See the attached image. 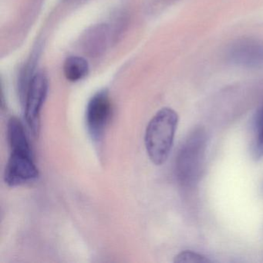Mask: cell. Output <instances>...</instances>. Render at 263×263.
Wrapping results in <instances>:
<instances>
[{"instance_id":"1","label":"cell","mask_w":263,"mask_h":263,"mask_svg":"<svg viewBox=\"0 0 263 263\" xmlns=\"http://www.w3.org/2000/svg\"><path fill=\"white\" fill-rule=\"evenodd\" d=\"M178 124V114L170 107L161 108L149 121L144 144L153 164L161 165L167 161L173 147Z\"/></svg>"},{"instance_id":"2","label":"cell","mask_w":263,"mask_h":263,"mask_svg":"<svg viewBox=\"0 0 263 263\" xmlns=\"http://www.w3.org/2000/svg\"><path fill=\"white\" fill-rule=\"evenodd\" d=\"M207 136L203 129L193 130L178 152L175 172L178 182L184 187H193L202 175L205 161Z\"/></svg>"},{"instance_id":"3","label":"cell","mask_w":263,"mask_h":263,"mask_svg":"<svg viewBox=\"0 0 263 263\" xmlns=\"http://www.w3.org/2000/svg\"><path fill=\"white\" fill-rule=\"evenodd\" d=\"M47 78L44 73H36L30 80L23 100L26 123L32 135L36 138L39 136L41 130V112L47 98Z\"/></svg>"},{"instance_id":"4","label":"cell","mask_w":263,"mask_h":263,"mask_svg":"<svg viewBox=\"0 0 263 263\" xmlns=\"http://www.w3.org/2000/svg\"><path fill=\"white\" fill-rule=\"evenodd\" d=\"M39 175L32 149L10 150V158L4 171V181L7 185H24L36 181Z\"/></svg>"},{"instance_id":"5","label":"cell","mask_w":263,"mask_h":263,"mask_svg":"<svg viewBox=\"0 0 263 263\" xmlns=\"http://www.w3.org/2000/svg\"><path fill=\"white\" fill-rule=\"evenodd\" d=\"M111 112V103L106 90L98 92L89 101L86 110V126L93 141L102 139L110 122Z\"/></svg>"},{"instance_id":"6","label":"cell","mask_w":263,"mask_h":263,"mask_svg":"<svg viewBox=\"0 0 263 263\" xmlns=\"http://www.w3.org/2000/svg\"><path fill=\"white\" fill-rule=\"evenodd\" d=\"M232 64L247 68H263V44L252 38H241L232 43L228 50Z\"/></svg>"},{"instance_id":"7","label":"cell","mask_w":263,"mask_h":263,"mask_svg":"<svg viewBox=\"0 0 263 263\" xmlns=\"http://www.w3.org/2000/svg\"><path fill=\"white\" fill-rule=\"evenodd\" d=\"M108 39V27L106 25L95 26L83 37V49L90 56H98L107 48Z\"/></svg>"},{"instance_id":"8","label":"cell","mask_w":263,"mask_h":263,"mask_svg":"<svg viewBox=\"0 0 263 263\" xmlns=\"http://www.w3.org/2000/svg\"><path fill=\"white\" fill-rule=\"evenodd\" d=\"M88 63L81 57H70L64 62V75L71 82L81 81L88 74Z\"/></svg>"},{"instance_id":"9","label":"cell","mask_w":263,"mask_h":263,"mask_svg":"<svg viewBox=\"0 0 263 263\" xmlns=\"http://www.w3.org/2000/svg\"><path fill=\"white\" fill-rule=\"evenodd\" d=\"M254 138L252 144V155L255 160L263 158V105L255 114L253 120Z\"/></svg>"},{"instance_id":"10","label":"cell","mask_w":263,"mask_h":263,"mask_svg":"<svg viewBox=\"0 0 263 263\" xmlns=\"http://www.w3.org/2000/svg\"><path fill=\"white\" fill-rule=\"evenodd\" d=\"M174 261L176 263H206L210 262L211 261L201 254L186 250L178 254Z\"/></svg>"}]
</instances>
